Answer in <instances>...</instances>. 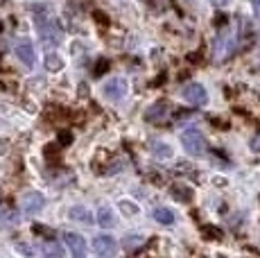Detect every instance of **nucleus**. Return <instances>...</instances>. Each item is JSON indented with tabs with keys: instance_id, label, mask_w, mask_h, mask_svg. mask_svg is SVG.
<instances>
[{
	"instance_id": "obj_9",
	"label": "nucleus",
	"mask_w": 260,
	"mask_h": 258,
	"mask_svg": "<svg viewBox=\"0 0 260 258\" xmlns=\"http://www.w3.org/2000/svg\"><path fill=\"white\" fill-rule=\"evenodd\" d=\"M147 122H154V125H163L168 120V104L166 102H158V104H152L145 113Z\"/></svg>"
},
{
	"instance_id": "obj_28",
	"label": "nucleus",
	"mask_w": 260,
	"mask_h": 258,
	"mask_svg": "<svg viewBox=\"0 0 260 258\" xmlns=\"http://www.w3.org/2000/svg\"><path fill=\"white\" fill-rule=\"evenodd\" d=\"M34 231H37V233H46V236H48V238H52V236H54V233H52V231L43 229V227H39V224H37V227H34Z\"/></svg>"
},
{
	"instance_id": "obj_21",
	"label": "nucleus",
	"mask_w": 260,
	"mask_h": 258,
	"mask_svg": "<svg viewBox=\"0 0 260 258\" xmlns=\"http://www.w3.org/2000/svg\"><path fill=\"white\" fill-rule=\"evenodd\" d=\"M43 254H52V256H61L63 254V249L61 247L57 245V242H46V245H43Z\"/></svg>"
},
{
	"instance_id": "obj_4",
	"label": "nucleus",
	"mask_w": 260,
	"mask_h": 258,
	"mask_svg": "<svg viewBox=\"0 0 260 258\" xmlns=\"http://www.w3.org/2000/svg\"><path fill=\"white\" fill-rule=\"evenodd\" d=\"M102 91H104V95L109 98V100H122L124 95H127V79L124 77H111L109 82H104V86H102Z\"/></svg>"
},
{
	"instance_id": "obj_2",
	"label": "nucleus",
	"mask_w": 260,
	"mask_h": 258,
	"mask_svg": "<svg viewBox=\"0 0 260 258\" xmlns=\"http://www.w3.org/2000/svg\"><path fill=\"white\" fill-rule=\"evenodd\" d=\"M37 16H39V14H37ZM37 29H39V34H41L43 43H48V46H57L59 39H61V32H59L57 23L50 21L48 16H39L37 18Z\"/></svg>"
},
{
	"instance_id": "obj_7",
	"label": "nucleus",
	"mask_w": 260,
	"mask_h": 258,
	"mask_svg": "<svg viewBox=\"0 0 260 258\" xmlns=\"http://www.w3.org/2000/svg\"><path fill=\"white\" fill-rule=\"evenodd\" d=\"M63 240H66L68 249L77 258L86 256V240H84V236H79V233H75V231H66L63 233Z\"/></svg>"
},
{
	"instance_id": "obj_29",
	"label": "nucleus",
	"mask_w": 260,
	"mask_h": 258,
	"mask_svg": "<svg viewBox=\"0 0 260 258\" xmlns=\"http://www.w3.org/2000/svg\"><path fill=\"white\" fill-rule=\"evenodd\" d=\"M253 14L260 18V0H253Z\"/></svg>"
},
{
	"instance_id": "obj_3",
	"label": "nucleus",
	"mask_w": 260,
	"mask_h": 258,
	"mask_svg": "<svg viewBox=\"0 0 260 258\" xmlns=\"http://www.w3.org/2000/svg\"><path fill=\"white\" fill-rule=\"evenodd\" d=\"M118 249V242L113 236H109V233H100V236L93 238V251L98 256H113Z\"/></svg>"
},
{
	"instance_id": "obj_13",
	"label": "nucleus",
	"mask_w": 260,
	"mask_h": 258,
	"mask_svg": "<svg viewBox=\"0 0 260 258\" xmlns=\"http://www.w3.org/2000/svg\"><path fill=\"white\" fill-rule=\"evenodd\" d=\"M154 220L170 227V224H174V213L170 211V208H156V211H154Z\"/></svg>"
},
{
	"instance_id": "obj_15",
	"label": "nucleus",
	"mask_w": 260,
	"mask_h": 258,
	"mask_svg": "<svg viewBox=\"0 0 260 258\" xmlns=\"http://www.w3.org/2000/svg\"><path fill=\"white\" fill-rule=\"evenodd\" d=\"M172 197H177L179 202H190L192 200V190L188 186H174L172 188Z\"/></svg>"
},
{
	"instance_id": "obj_11",
	"label": "nucleus",
	"mask_w": 260,
	"mask_h": 258,
	"mask_svg": "<svg viewBox=\"0 0 260 258\" xmlns=\"http://www.w3.org/2000/svg\"><path fill=\"white\" fill-rule=\"evenodd\" d=\"M68 217L75 220V222H82V224H93V222H95L93 213L88 211L86 206H73V208H68Z\"/></svg>"
},
{
	"instance_id": "obj_25",
	"label": "nucleus",
	"mask_w": 260,
	"mask_h": 258,
	"mask_svg": "<svg viewBox=\"0 0 260 258\" xmlns=\"http://www.w3.org/2000/svg\"><path fill=\"white\" fill-rule=\"evenodd\" d=\"M18 251H23V254H29V256H32V254H37V247H29V245H23V242H21V245H18Z\"/></svg>"
},
{
	"instance_id": "obj_10",
	"label": "nucleus",
	"mask_w": 260,
	"mask_h": 258,
	"mask_svg": "<svg viewBox=\"0 0 260 258\" xmlns=\"http://www.w3.org/2000/svg\"><path fill=\"white\" fill-rule=\"evenodd\" d=\"M43 204H46V200H43V195L37 192V190L27 192V195L23 197V208H25V213H29V215H34V213L41 211Z\"/></svg>"
},
{
	"instance_id": "obj_26",
	"label": "nucleus",
	"mask_w": 260,
	"mask_h": 258,
	"mask_svg": "<svg viewBox=\"0 0 260 258\" xmlns=\"http://www.w3.org/2000/svg\"><path fill=\"white\" fill-rule=\"evenodd\" d=\"M93 16H95V21H100V25H107V23H109V18L104 16L102 12H93Z\"/></svg>"
},
{
	"instance_id": "obj_20",
	"label": "nucleus",
	"mask_w": 260,
	"mask_h": 258,
	"mask_svg": "<svg viewBox=\"0 0 260 258\" xmlns=\"http://www.w3.org/2000/svg\"><path fill=\"white\" fill-rule=\"evenodd\" d=\"M202 233L206 240H219V238H222V231H219L217 227H202Z\"/></svg>"
},
{
	"instance_id": "obj_5",
	"label": "nucleus",
	"mask_w": 260,
	"mask_h": 258,
	"mask_svg": "<svg viewBox=\"0 0 260 258\" xmlns=\"http://www.w3.org/2000/svg\"><path fill=\"white\" fill-rule=\"evenodd\" d=\"M183 98L192 104V107H204V104L208 102V93H206V88L202 86V84H197V82H192V84H188L186 88H183Z\"/></svg>"
},
{
	"instance_id": "obj_1",
	"label": "nucleus",
	"mask_w": 260,
	"mask_h": 258,
	"mask_svg": "<svg viewBox=\"0 0 260 258\" xmlns=\"http://www.w3.org/2000/svg\"><path fill=\"white\" fill-rule=\"evenodd\" d=\"M181 145L190 156H204L206 154V138L197 129H186L181 134Z\"/></svg>"
},
{
	"instance_id": "obj_17",
	"label": "nucleus",
	"mask_w": 260,
	"mask_h": 258,
	"mask_svg": "<svg viewBox=\"0 0 260 258\" xmlns=\"http://www.w3.org/2000/svg\"><path fill=\"white\" fill-rule=\"evenodd\" d=\"M46 66H48V71L57 73V71H61V68H63V59L59 57V54H48Z\"/></svg>"
},
{
	"instance_id": "obj_19",
	"label": "nucleus",
	"mask_w": 260,
	"mask_h": 258,
	"mask_svg": "<svg viewBox=\"0 0 260 258\" xmlns=\"http://www.w3.org/2000/svg\"><path fill=\"white\" fill-rule=\"evenodd\" d=\"M120 211H122L124 215H136V213L141 211V208L134 204L132 200H122V202H120Z\"/></svg>"
},
{
	"instance_id": "obj_27",
	"label": "nucleus",
	"mask_w": 260,
	"mask_h": 258,
	"mask_svg": "<svg viewBox=\"0 0 260 258\" xmlns=\"http://www.w3.org/2000/svg\"><path fill=\"white\" fill-rule=\"evenodd\" d=\"M251 150H253V152H260V134H258V136H253V141H251Z\"/></svg>"
},
{
	"instance_id": "obj_6",
	"label": "nucleus",
	"mask_w": 260,
	"mask_h": 258,
	"mask_svg": "<svg viewBox=\"0 0 260 258\" xmlns=\"http://www.w3.org/2000/svg\"><path fill=\"white\" fill-rule=\"evenodd\" d=\"M14 52H16V57L21 59L25 66L32 68L34 63H37V52H34L32 41H27V39H21V41L16 43V48H14Z\"/></svg>"
},
{
	"instance_id": "obj_24",
	"label": "nucleus",
	"mask_w": 260,
	"mask_h": 258,
	"mask_svg": "<svg viewBox=\"0 0 260 258\" xmlns=\"http://www.w3.org/2000/svg\"><path fill=\"white\" fill-rule=\"evenodd\" d=\"M59 143H61V145H68V143H73V134L71 132H61V134H59Z\"/></svg>"
},
{
	"instance_id": "obj_23",
	"label": "nucleus",
	"mask_w": 260,
	"mask_h": 258,
	"mask_svg": "<svg viewBox=\"0 0 260 258\" xmlns=\"http://www.w3.org/2000/svg\"><path fill=\"white\" fill-rule=\"evenodd\" d=\"M154 154L156 156H163V158H168V156H172V152H170V147L168 145H154Z\"/></svg>"
},
{
	"instance_id": "obj_22",
	"label": "nucleus",
	"mask_w": 260,
	"mask_h": 258,
	"mask_svg": "<svg viewBox=\"0 0 260 258\" xmlns=\"http://www.w3.org/2000/svg\"><path fill=\"white\" fill-rule=\"evenodd\" d=\"M109 66H111V61H109V59H98V66H95L93 75L95 77H102V73H107Z\"/></svg>"
},
{
	"instance_id": "obj_16",
	"label": "nucleus",
	"mask_w": 260,
	"mask_h": 258,
	"mask_svg": "<svg viewBox=\"0 0 260 258\" xmlns=\"http://www.w3.org/2000/svg\"><path fill=\"white\" fill-rule=\"evenodd\" d=\"M18 222V213L14 208H7V211H0V224L7 227V224H16Z\"/></svg>"
},
{
	"instance_id": "obj_18",
	"label": "nucleus",
	"mask_w": 260,
	"mask_h": 258,
	"mask_svg": "<svg viewBox=\"0 0 260 258\" xmlns=\"http://www.w3.org/2000/svg\"><path fill=\"white\" fill-rule=\"evenodd\" d=\"M59 158H61V150H59V145H46V161L48 163H59Z\"/></svg>"
},
{
	"instance_id": "obj_14",
	"label": "nucleus",
	"mask_w": 260,
	"mask_h": 258,
	"mask_svg": "<svg viewBox=\"0 0 260 258\" xmlns=\"http://www.w3.org/2000/svg\"><path fill=\"white\" fill-rule=\"evenodd\" d=\"M141 245H143V236H138V233H129V236L122 240V247L127 251H134L136 247H141Z\"/></svg>"
},
{
	"instance_id": "obj_8",
	"label": "nucleus",
	"mask_w": 260,
	"mask_h": 258,
	"mask_svg": "<svg viewBox=\"0 0 260 258\" xmlns=\"http://www.w3.org/2000/svg\"><path fill=\"white\" fill-rule=\"evenodd\" d=\"M233 34L231 32H224L217 37V43H215V57L222 61L224 57H229V54L233 52V46H236V41H233Z\"/></svg>"
},
{
	"instance_id": "obj_12",
	"label": "nucleus",
	"mask_w": 260,
	"mask_h": 258,
	"mask_svg": "<svg viewBox=\"0 0 260 258\" xmlns=\"http://www.w3.org/2000/svg\"><path fill=\"white\" fill-rule=\"evenodd\" d=\"M98 224L104 227V229H111V227H116V215H113V211L109 206H100V211H98Z\"/></svg>"
}]
</instances>
